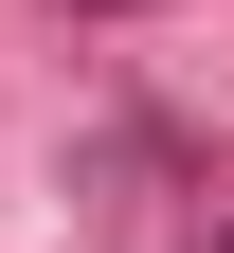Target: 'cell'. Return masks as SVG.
<instances>
[{
	"label": "cell",
	"mask_w": 234,
	"mask_h": 253,
	"mask_svg": "<svg viewBox=\"0 0 234 253\" xmlns=\"http://www.w3.org/2000/svg\"><path fill=\"white\" fill-rule=\"evenodd\" d=\"M198 253H234V217H216V235H198Z\"/></svg>",
	"instance_id": "7a4b0ae2"
},
{
	"label": "cell",
	"mask_w": 234,
	"mask_h": 253,
	"mask_svg": "<svg viewBox=\"0 0 234 253\" xmlns=\"http://www.w3.org/2000/svg\"><path fill=\"white\" fill-rule=\"evenodd\" d=\"M72 18H126V0H72Z\"/></svg>",
	"instance_id": "6da1fadb"
}]
</instances>
